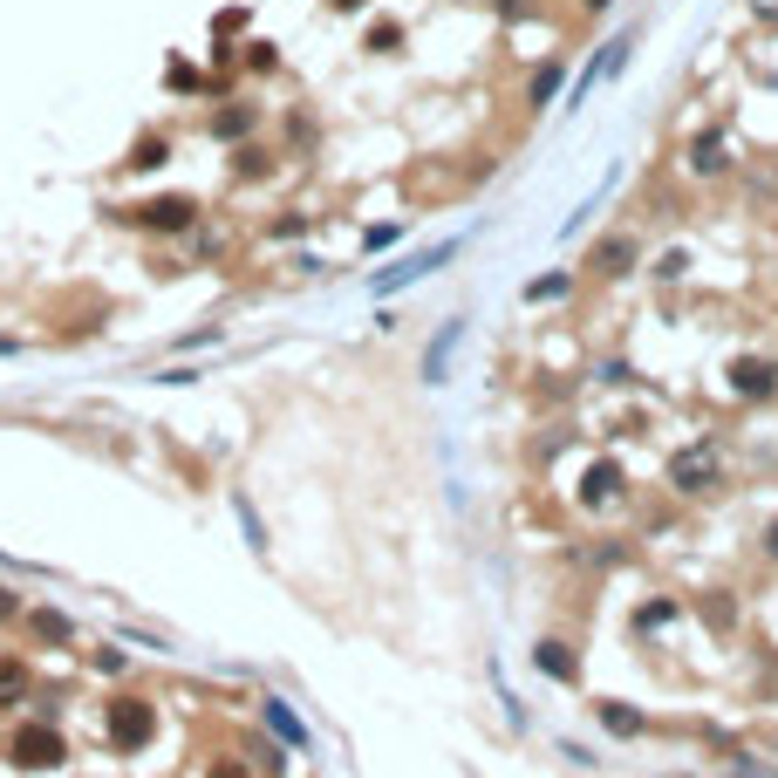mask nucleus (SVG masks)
Returning a JSON list of instances; mask_svg holds the SVG:
<instances>
[{
  "label": "nucleus",
  "instance_id": "nucleus-23",
  "mask_svg": "<svg viewBox=\"0 0 778 778\" xmlns=\"http://www.w3.org/2000/svg\"><path fill=\"white\" fill-rule=\"evenodd\" d=\"M164 82H171V89H205V76L185 69V62H171V76H164Z\"/></svg>",
  "mask_w": 778,
  "mask_h": 778
},
{
  "label": "nucleus",
  "instance_id": "nucleus-1",
  "mask_svg": "<svg viewBox=\"0 0 778 778\" xmlns=\"http://www.w3.org/2000/svg\"><path fill=\"white\" fill-rule=\"evenodd\" d=\"M7 765L14 772H55V765H69V738L55 724H21V731H7Z\"/></svg>",
  "mask_w": 778,
  "mask_h": 778
},
{
  "label": "nucleus",
  "instance_id": "nucleus-22",
  "mask_svg": "<svg viewBox=\"0 0 778 778\" xmlns=\"http://www.w3.org/2000/svg\"><path fill=\"white\" fill-rule=\"evenodd\" d=\"M239 526H246V540H253V546H267V533H260V512L246 506V492H239Z\"/></svg>",
  "mask_w": 778,
  "mask_h": 778
},
{
  "label": "nucleus",
  "instance_id": "nucleus-6",
  "mask_svg": "<svg viewBox=\"0 0 778 778\" xmlns=\"http://www.w3.org/2000/svg\"><path fill=\"white\" fill-rule=\"evenodd\" d=\"M642 260V246H635V233H608L594 253H587V273H601V280H622L628 267Z\"/></svg>",
  "mask_w": 778,
  "mask_h": 778
},
{
  "label": "nucleus",
  "instance_id": "nucleus-9",
  "mask_svg": "<svg viewBox=\"0 0 778 778\" xmlns=\"http://www.w3.org/2000/svg\"><path fill=\"white\" fill-rule=\"evenodd\" d=\"M533 662H540V676H553V683H581V656H574L567 642H540Z\"/></svg>",
  "mask_w": 778,
  "mask_h": 778
},
{
  "label": "nucleus",
  "instance_id": "nucleus-14",
  "mask_svg": "<svg viewBox=\"0 0 778 778\" xmlns=\"http://www.w3.org/2000/svg\"><path fill=\"white\" fill-rule=\"evenodd\" d=\"M28 628H35L41 642H55V649H62V642H76V628L62 622V615H55V608H28Z\"/></svg>",
  "mask_w": 778,
  "mask_h": 778
},
{
  "label": "nucleus",
  "instance_id": "nucleus-27",
  "mask_svg": "<svg viewBox=\"0 0 778 778\" xmlns=\"http://www.w3.org/2000/svg\"><path fill=\"white\" fill-rule=\"evenodd\" d=\"M765 553H772V560H778V519H772V526H765Z\"/></svg>",
  "mask_w": 778,
  "mask_h": 778
},
{
  "label": "nucleus",
  "instance_id": "nucleus-13",
  "mask_svg": "<svg viewBox=\"0 0 778 778\" xmlns=\"http://www.w3.org/2000/svg\"><path fill=\"white\" fill-rule=\"evenodd\" d=\"M458 335H465V321H451L437 342H430V362H424V383H444V362H451V349H458Z\"/></svg>",
  "mask_w": 778,
  "mask_h": 778
},
{
  "label": "nucleus",
  "instance_id": "nucleus-25",
  "mask_svg": "<svg viewBox=\"0 0 778 778\" xmlns=\"http://www.w3.org/2000/svg\"><path fill=\"white\" fill-rule=\"evenodd\" d=\"M205 778H253V772H246V765H233V758H219V765H212Z\"/></svg>",
  "mask_w": 778,
  "mask_h": 778
},
{
  "label": "nucleus",
  "instance_id": "nucleus-4",
  "mask_svg": "<svg viewBox=\"0 0 778 778\" xmlns=\"http://www.w3.org/2000/svg\"><path fill=\"white\" fill-rule=\"evenodd\" d=\"M458 246H465V239H444V246H430V253H417V260H403V267H383L376 280H369V287H376V294H396L403 280H424V273H437L444 260H451V253H458Z\"/></svg>",
  "mask_w": 778,
  "mask_h": 778
},
{
  "label": "nucleus",
  "instance_id": "nucleus-8",
  "mask_svg": "<svg viewBox=\"0 0 778 778\" xmlns=\"http://www.w3.org/2000/svg\"><path fill=\"white\" fill-rule=\"evenodd\" d=\"M260 717H267V731L287 744V751H308V724H301V717H294L280 697H260Z\"/></svg>",
  "mask_w": 778,
  "mask_h": 778
},
{
  "label": "nucleus",
  "instance_id": "nucleus-29",
  "mask_svg": "<svg viewBox=\"0 0 778 778\" xmlns=\"http://www.w3.org/2000/svg\"><path fill=\"white\" fill-rule=\"evenodd\" d=\"M587 7H594V14H601V7H608V0H587Z\"/></svg>",
  "mask_w": 778,
  "mask_h": 778
},
{
  "label": "nucleus",
  "instance_id": "nucleus-26",
  "mask_svg": "<svg viewBox=\"0 0 778 778\" xmlns=\"http://www.w3.org/2000/svg\"><path fill=\"white\" fill-rule=\"evenodd\" d=\"M14 615H21V601H14V594L0 587V622H14Z\"/></svg>",
  "mask_w": 778,
  "mask_h": 778
},
{
  "label": "nucleus",
  "instance_id": "nucleus-15",
  "mask_svg": "<svg viewBox=\"0 0 778 778\" xmlns=\"http://www.w3.org/2000/svg\"><path fill=\"white\" fill-rule=\"evenodd\" d=\"M212 130H219V137H246V130H253V103H226V110L212 117Z\"/></svg>",
  "mask_w": 778,
  "mask_h": 778
},
{
  "label": "nucleus",
  "instance_id": "nucleus-17",
  "mask_svg": "<svg viewBox=\"0 0 778 778\" xmlns=\"http://www.w3.org/2000/svg\"><path fill=\"white\" fill-rule=\"evenodd\" d=\"M553 89H560V62H546L540 76H533V110H546V103H553Z\"/></svg>",
  "mask_w": 778,
  "mask_h": 778
},
{
  "label": "nucleus",
  "instance_id": "nucleus-5",
  "mask_svg": "<svg viewBox=\"0 0 778 778\" xmlns=\"http://www.w3.org/2000/svg\"><path fill=\"white\" fill-rule=\"evenodd\" d=\"M669 478H676V492H710V485H717V444H690V451L669 465Z\"/></svg>",
  "mask_w": 778,
  "mask_h": 778
},
{
  "label": "nucleus",
  "instance_id": "nucleus-19",
  "mask_svg": "<svg viewBox=\"0 0 778 778\" xmlns=\"http://www.w3.org/2000/svg\"><path fill=\"white\" fill-rule=\"evenodd\" d=\"M567 287H574V273H546V280H533L526 294H533V301H560Z\"/></svg>",
  "mask_w": 778,
  "mask_h": 778
},
{
  "label": "nucleus",
  "instance_id": "nucleus-2",
  "mask_svg": "<svg viewBox=\"0 0 778 778\" xmlns=\"http://www.w3.org/2000/svg\"><path fill=\"white\" fill-rule=\"evenodd\" d=\"M103 731H110V744H117V751L151 744V731H157L151 697H110V703H103Z\"/></svg>",
  "mask_w": 778,
  "mask_h": 778
},
{
  "label": "nucleus",
  "instance_id": "nucleus-7",
  "mask_svg": "<svg viewBox=\"0 0 778 778\" xmlns=\"http://www.w3.org/2000/svg\"><path fill=\"white\" fill-rule=\"evenodd\" d=\"M731 389L751 396V403H765V396L778 389V369L765 362V355H738V362H731Z\"/></svg>",
  "mask_w": 778,
  "mask_h": 778
},
{
  "label": "nucleus",
  "instance_id": "nucleus-11",
  "mask_svg": "<svg viewBox=\"0 0 778 778\" xmlns=\"http://www.w3.org/2000/svg\"><path fill=\"white\" fill-rule=\"evenodd\" d=\"M21 697H28V662H21V656H0V710H14Z\"/></svg>",
  "mask_w": 778,
  "mask_h": 778
},
{
  "label": "nucleus",
  "instance_id": "nucleus-20",
  "mask_svg": "<svg viewBox=\"0 0 778 778\" xmlns=\"http://www.w3.org/2000/svg\"><path fill=\"white\" fill-rule=\"evenodd\" d=\"M601 717H608V731H642V717H635V710H622V703H601Z\"/></svg>",
  "mask_w": 778,
  "mask_h": 778
},
{
  "label": "nucleus",
  "instance_id": "nucleus-24",
  "mask_svg": "<svg viewBox=\"0 0 778 778\" xmlns=\"http://www.w3.org/2000/svg\"><path fill=\"white\" fill-rule=\"evenodd\" d=\"M683 267H690V253H662V260H656V273H662V280H676Z\"/></svg>",
  "mask_w": 778,
  "mask_h": 778
},
{
  "label": "nucleus",
  "instance_id": "nucleus-16",
  "mask_svg": "<svg viewBox=\"0 0 778 778\" xmlns=\"http://www.w3.org/2000/svg\"><path fill=\"white\" fill-rule=\"evenodd\" d=\"M233 171H239V178H267L273 164H267V151H253V144H239V151H233Z\"/></svg>",
  "mask_w": 778,
  "mask_h": 778
},
{
  "label": "nucleus",
  "instance_id": "nucleus-28",
  "mask_svg": "<svg viewBox=\"0 0 778 778\" xmlns=\"http://www.w3.org/2000/svg\"><path fill=\"white\" fill-rule=\"evenodd\" d=\"M14 349H21V342H7V335H0V355H14Z\"/></svg>",
  "mask_w": 778,
  "mask_h": 778
},
{
  "label": "nucleus",
  "instance_id": "nucleus-3",
  "mask_svg": "<svg viewBox=\"0 0 778 778\" xmlns=\"http://www.w3.org/2000/svg\"><path fill=\"white\" fill-rule=\"evenodd\" d=\"M130 219H137L144 233H192V226H198V205H192V198H151V205H137Z\"/></svg>",
  "mask_w": 778,
  "mask_h": 778
},
{
  "label": "nucleus",
  "instance_id": "nucleus-18",
  "mask_svg": "<svg viewBox=\"0 0 778 778\" xmlns=\"http://www.w3.org/2000/svg\"><path fill=\"white\" fill-rule=\"evenodd\" d=\"M164 151H171L164 137H144V144L130 151V164H137V171H157V164H164Z\"/></svg>",
  "mask_w": 778,
  "mask_h": 778
},
{
  "label": "nucleus",
  "instance_id": "nucleus-21",
  "mask_svg": "<svg viewBox=\"0 0 778 778\" xmlns=\"http://www.w3.org/2000/svg\"><path fill=\"white\" fill-rule=\"evenodd\" d=\"M396 41H403V28H396V21H376V28H369V48H376V55H389Z\"/></svg>",
  "mask_w": 778,
  "mask_h": 778
},
{
  "label": "nucleus",
  "instance_id": "nucleus-12",
  "mask_svg": "<svg viewBox=\"0 0 778 778\" xmlns=\"http://www.w3.org/2000/svg\"><path fill=\"white\" fill-rule=\"evenodd\" d=\"M690 171H703V178L724 171V130H703L697 144H690Z\"/></svg>",
  "mask_w": 778,
  "mask_h": 778
},
{
  "label": "nucleus",
  "instance_id": "nucleus-10",
  "mask_svg": "<svg viewBox=\"0 0 778 778\" xmlns=\"http://www.w3.org/2000/svg\"><path fill=\"white\" fill-rule=\"evenodd\" d=\"M615 492H622V465H615V458H601V465L581 478V499H587V506H608Z\"/></svg>",
  "mask_w": 778,
  "mask_h": 778
}]
</instances>
